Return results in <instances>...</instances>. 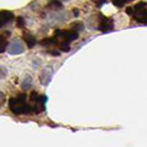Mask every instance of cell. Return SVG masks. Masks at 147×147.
I'll return each mask as SVG.
<instances>
[{
  "label": "cell",
  "instance_id": "cell-13",
  "mask_svg": "<svg viewBox=\"0 0 147 147\" xmlns=\"http://www.w3.org/2000/svg\"><path fill=\"white\" fill-rule=\"evenodd\" d=\"M31 84H32V78H31L30 75H27L26 79H24L23 82H22L21 88H23V90H28V88L31 86Z\"/></svg>",
  "mask_w": 147,
  "mask_h": 147
},
{
  "label": "cell",
  "instance_id": "cell-8",
  "mask_svg": "<svg viewBox=\"0 0 147 147\" xmlns=\"http://www.w3.org/2000/svg\"><path fill=\"white\" fill-rule=\"evenodd\" d=\"M79 38V33H78V31H75V30H64L63 31V38L62 39H65L67 41H73V40H76Z\"/></svg>",
  "mask_w": 147,
  "mask_h": 147
},
{
  "label": "cell",
  "instance_id": "cell-5",
  "mask_svg": "<svg viewBox=\"0 0 147 147\" xmlns=\"http://www.w3.org/2000/svg\"><path fill=\"white\" fill-rule=\"evenodd\" d=\"M133 18L138 22L147 23V9L146 8H140L133 12Z\"/></svg>",
  "mask_w": 147,
  "mask_h": 147
},
{
  "label": "cell",
  "instance_id": "cell-15",
  "mask_svg": "<svg viewBox=\"0 0 147 147\" xmlns=\"http://www.w3.org/2000/svg\"><path fill=\"white\" fill-rule=\"evenodd\" d=\"M112 1H113V3H114L116 7H123L125 3L131 2L133 0H112Z\"/></svg>",
  "mask_w": 147,
  "mask_h": 147
},
{
  "label": "cell",
  "instance_id": "cell-17",
  "mask_svg": "<svg viewBox=\"0 0 147 147\" xmlns=\"http://www.w3.org/2000/svg\"><path fill=\"white\" fill-rule=\"evenodd\" d=\"M24 24H26L24 19H23L22 17H19V18H18V27H19V28H23Z\"/></svg>",
  "mask_w": 147,
  "mask_h": 147
},
{
  "label": "cell",
  "instance_id": "cell-11",
  "mask_svg": "<svg viewBox=\"0 0 147 147\" xmlns=\"http://www.w3.org/2000/svg\"><path fill=\"white\" fill-rule=\"evenodd\" d=\"M23 40L27 42L29 48H33L37 44V39L34 36H32L31 33H24L23 34Z\"/></svg>",
  "mask_w": 147,
  "mask_h": 147
},
{
  "label": "cell",
  "instance_id": "cell-4",
  "mask_svg": "<svg viewBox=\"0 0 147 147\" xmlns=\"http://www.w3.org/2000/svg\"><path fill=\"white\" fill-rule=\"evenodd\" d=\"M23 52H24V48H23V45L19 40H13L9 45V53L10 54L17 55V54H20Z\"/></svg>",
  "mask_w": 147,
  "mask_h": 147
},
{
  "label": "cell",
  "instance_id": "cell-19",
  "mask_svg": "<svg viewBox=\"0 0 147 147\" xmlns=\"http://www.w3.org/2000/svg\"><path fill=\"white\" fill-rule=\"evenodd\" d=\"M5 102V94L2 92H0V105Z\"/></svg>",
  "mask_w": 147,
  "mask_h": 147
},
{
  "label": "cell",
  "instance_id": "cell-12",
  "mask_svg": "<svg viewBox=\"0 0 147 147\" xmlns=\"http://www.w3.org/2000/svg\"><path fill=\"white\" fill-rule=\"evenodd\" d=\"M58 47L60 48L61 51H64V52H69L70 49H71V47H70V41H67L65 39H62L59 42V45H58Z\"/></svg>",
  "mask_w": 147,
  "mask_h": 147
},
{
  "label": "cell",
  "instance_id": "cell-6",
  "mask_svg": "<svg viewBox=\"0 0 147 147\" xmlns=\"http://www.w3.org/2000/svg\"><path fill=\"white\" fill-rule=\"evenodd\" d=\"M13 19V13L9 10H0V28L6 26Z\"/></svg>",
  "mask_w": 147,
  "mask_h": 147
},
{
  "label": "cell",
  "instance_id": "cell-18",
  "mask_svg": "<svg viewBox=\"0 0 147 147\" xmlns=\"http://www.w3.org/2000/svg\"><path fill=\"white\" fill-rule=\"evenodd\" d=\"M92 1L95 3L97 7H101L103 3H105V2H106V0H92Z\"/></svg>",
  "mask_w": 147,
  "mask_h": 147
},
{
  "label": "cell",
  "instance_id": "cell-16",
  "mask_svg": "<svg viewBox=\"0 0 147 147\" xmlns=\"http://www.w3.org/2000/svg\"><path fill=\"white\" fill-rule=\"evenodd\" d=\"M73 29L75 31H82V30L84 29V26H83V23L82 22H74L73 23Z\"/></svg>",
  "mask_w": 147,
  "mask_h": 147
},
{
  "label": "cell",
  "instance_id": "cell-14",
  "mask_svg": "<svg viewBox=\"0 0 147 147\" xmlns=\"http://www.w3.org/2000/svg\"><path fill=\"white\" fill-rule=\"evenodd\" d=\"M48 7L51 8V9L59 10V9H61V8H62V3H61L60 1H58V0H53V1H51V2L49 3V6H48Z\"/></svg>",
  "mask_w": 147,
  "mask_h": 147
},
{
  "label": "cell",
  "instance_id": "cell-1",
  "mask_svg": "<svg viewBox=\"0 0 147 147\" xmlns=\"http://www.w3.org/2000/svg\"><path fill=\"white\" fill-rule=\"evenodd\" d=\"M9 109L16 115H23V114H32V107L27 102L26 94H19L16 97H11L9 100Z\"/></svg>",
  "mask_w": 147,
  "mask_h": 147
},
{
  "label": "cell",
  "instance_id": "cell-20",
  "mask_svg": "<svg viewBox=\"0 0 147 147\" xmlns=\"http://www.w3.org/2000/svg\"><path fill=\"white\" fill-rule=\"evenodd\" d=\"M73 13H74V16H75V17H79V10H78V9H74Z\"/></svg>",
  "mask_w": 147,
  "mask_h": 147
},
{
  "label": "cell",
  "instance_id": "cell-9",
  "mask_svg": "<svg viewBox=\"0 0 147 147\" xmlns=\"http://www.w3.org/2000/svg\"><path fill=\"white\" fill-rule=\"evenodd\" d=\"M8 38H9V32L0 34V53L6 51V48L8 45Z\"/></svg>",
  "mask_w": 147,
  "mask_h": 147
},
{
  "label": "cell",
  "instance_id": "cell-10",
  "mask_svg": "<svg viewBox=\"0 0 147 147\" xmlns=\"http://www.w3.org/2000/svg\"><path fill=\"white\" fill-rule=\"evenodd\" d=\"M40 44L41 45H47V47H50V45H59V39L55 37L52 38H47V39H43L40 41Z\"/></svg>",
  "mask_w": 147,
  "mask_h": 147
},
{
  "label": "cell",
  "instance_id": "cell-3",
  "mask_svg": "<svg viewBox=\"0 0 147 147\" xmlns=\"http://www.w3.org/2000/svg\"><path fill=\"white\" fill-rule=\"evenodd\" d=\"M114 27V22L113 19L111 18H106L103 15H100V26H98V29L103 32H107L110 30L113 29Z\"/></svg>",
  "mask_w": 147,
  "mask_h": 147
},
{
  "label": "cell",
  "instance_id": "cell-7",
  "mask_svg": "<svg viewBox=\"0 0 147 147\" xmlns=\"http://www.w3.org/2000/svg\"><path fill=\"white\" fill-rule=\"evenodd\" d=\"M52 70L51 67H45L43 71L40 74V82L43 84V85H47L49 82L51 81L52 78Z\"/></svg>",
  "mask_w": 147,
  "mask_h": 147
},
{
  "label": "cell",
  "instance_id": "cell-2",
  "mask_svg": "<svg viewBox=\"0 0 147 147\" xmlns=\"http://www.w3.org/2000/svg\"><path fill=\"white\" fill-rule=\"evenodd\" d=\"M47 96L40 95L37 92H32L30 94V105L32 107V112L34 114H39L45 110V102H47Z\"/></svg>",
  "mask_w": 147,
  "mask_h": 147
}]
</instances>
